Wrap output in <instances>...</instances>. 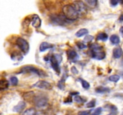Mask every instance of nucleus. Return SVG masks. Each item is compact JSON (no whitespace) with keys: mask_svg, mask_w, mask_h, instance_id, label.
<instances>
[{"mask_svg":"<svg viewBox=\"0 0 123 115\" xmlns=\"http://www.w3.org/2000/svg\"><path fill=\"white\" fill-rule=\"evenodd\" d=\"M62 13L64 16L70 20H75L80 17L79 13L73 4L65 5L62 7Z\"/></svg>","mask_w":123,"mask_h":115,"instance_id":"f257e3e1","label":"nucleus"},{"mask_svg":"<svg viewBox=\"0 0 123 115\" xmlns=\"http://www.w3.org/2000/svg\"><path fill=\"white\" fill-rule=\"evenodd\" d=\"M61 61H62V57L61 55H58V54H54L50 58L52 68L58 74H60V72H61L60 64Z\"/></svg>","mask_w":123,"mask_h":115,"instance_id":"f03ea898","label":"nucleus"},{"mask_svg":"<svg viewBox=\"0 0 123 115\" xmlns=\"http://www.w3.org/2000/svg\"><path fill=\"white\" fill-rule=\"evenodd\" d=\"M20 73H34V74L39 75L41 77H44V76H46V74L44 73V71L32 65H26L25 67H23L20 69Z\"/></svg>","mask_w":123,"mask_h":115,"instance_id":"7ed1b4c3","label":"nucleus"},{"mask_svg":"<svg viewBox=\"0 0 123 115\" xmlns=\"http://www.w3.org/2000/svg\"><path fill=\"white\" fill-rule=\"evenodd\" d=\"M16 44L24 54H27L30 50V44L24 38L19 37L16 41Z\"/></svg>","mask_w":123,"mask_h":115,"instance_id":"20e7f679","label":"nucleus"},{"mask_svg":"<svg viewBox=\"0 0 123 115\" xmlns=\"http://www.w3.org/2000/svg\"><path fill=\"white\" fill-rule=\"evenodd\" d=\"M35 105L38 108L44 107L48 104V99L43 95L35 96L33 98Z\"/></svg>","mask_w":123,"mask_h":115,"instance_id":"39448f33","label":"nucleus"},{"mask_svg":"<svg viewBox=\"0 0 123 115\" xmlns=\"http://www.w3.org/2000/svg\"><path fill=\"white\" fill-rule=\"evenodd\" d=\"M73 5L74 6L75 8H76L77 11L79 13V16L85 15L87 13V8H86V6L84 2L83 1H74L73 2Z\"/></svg>","mask_w":123,"mask_h":115,"instance_id":"423d86ee","label":"nucleus"},{"mask_svg":"<svg viewBox=\"0 0 123 115\" xmlns=\"http://www.w3.org/2000/svg\"><path fill=\"white\" fill-rule=\"evenodd\" d=\"M90 55L92 58L97 60H102L106 57V53L102 50H90Z\"/></svg>","mask_w":123,"mask_h":115,"instance_id":"0eeeda50","label":"nucleus"},{"mask_svg":"<svg viewBox=\"0 0 123 115\" xmlns=\"http://www.w3.org/2000/svg\"><path fill=\"white\" fill-rule=\"evenodd\" d=\"M32 87H38L40 89H50L52 86L50 83L44 80H39L37 81L36 83L32 85Z\"/></svg>","mask_w":123,"mask_h":115,"instance_id":"6e6552de","label":"nucleus"},{"mask_svg":"<svg viewBox=\"0 0 123 115\" xmlns=\"http://www.w3.org/2000/svg\"><path fill=\"white\" fill-rule=\"evenodd\" d=\"M31 23H32V25L33 27L36 28H38L40 27L41 24H42V20H41L40 18L37 14H33L31 17Z\"/></svg>","mask_w":123,"mask_h":115,"instance_id":"1a4fd4ad","label":"nucleus"},{"mask_svg":"<svg viewBox=\"0 0 123 115\" xmlns=\"http://www.w3.org/2000/svg\"><path fill=\"white\" fill-rule=\"evenodd\" d=\"M25 107H26V104H25V102L22 101L13 107V111H15V112L20 113L25 109Z\"/></svg>","mask_w":123,"mask_h":115,"instance_id":"9d476101","label":"nucleus"},{"mask_svg":"<svg viewBox=\"0 0 123 115\" xmlns=\"http://www.w3.org/2000/svg\"><path fill=\"white\" fill-rule=\"evenodd\" d=\"M54 45L52 44L51 43H48V42H43L40 45V52H44L48 49H50L53 48Z\"/></svg>","mask_w":123,"mask_h":115,"instance_id":"9b49d317","label":"nucleus"},{"mask_svg":"<svg viewBox=\"0 0 123 115\" xmlns=\"http://www.w3.org/2000/svg\"><path fill=\"white\" fill-rule=\"evenodd\" d=\"M67 55L68 59L72 60V61L76 60L78 58V55L77 54V53L74 50H71V49L67 50Z\"/></svg>","mask_w":123,"mask_h":115,"instance_id":"f8f14e48","label":"nucleus"},{"mask_svg":"<svg viewBox=\"0 0 123 115\" xmlns=\"http://www.w3.org/2000/svg\"><path fill=\"white\" fill-rule=\"evenodd\" d=\"M63 18L66 17H65L64 16L62 17V16H52L51 19L55 23L60 24V25H63V24L66 23L65 19H63Z\"/></svg>","mask_w":123,"mask_h":115,"instance_id":"ddd939ff","label":"nucleus"},{"mask_svg":"<svg viewBox=\"0 0 123 115\" xmlns=\"http://www.w3.org/2000/svg\"><path fill=\"white\" fill-rule=\"evenodd\" d=\"M11 59L14 61H20L22 60L23 56L20 54V52H14L11 55Z\"/></svg>","mask_w":123,"mask_h":115,"instance_id":"4468645a","label":"nucleus"},{"mask_svg":"<svg viewBox=\"0 0 123 115\" xmlns=\"http://www.w3.org/2000/svg\"><path fill=\"white\" fill-rule=\"evenodd\" d=\"M123 50L120 47H115V49L113 50V55H114V57L115 58L118 59L122 55Z\"/></svg>","mask_w":123,"mask_h":115,"instance_id":"2eb2a0df","label":"nucleus"},{"mask_svg":"<svg viewBox=\"0 0 123 115\" xmlns=\"http://www.w3.org/2000/svg\"><path fill=\"white\" fill-rule=\"evenodd\" d=\"M95 91L97 93H107V92H109L110 91V89L109 87H104V86H98V87H96L95 89Z\"/></svg>","mask_w":123,"mask_h":115,"instance_id":"dca6fc26","label":"nucleus"},{"mask_svg":"<svg viewBox=\"0 0 123 115\" xmlns=\"http://www.w3.org/2000/svg\"><path fill=\"white\" fill-rule=\"evenodd\" d=\"M9 82L6 79H1V80H0V89L2 91V90L8 88V86H9Z\"/></svg>","mask_w":123,"mask_h":115,"instance_id":"f3484780","label":"nucleus"},{"mask_svg":"<svg viewBox=\"0 0 123 115\" xmlns=\"http://www.w3.org/2000/svg\"><path fill=\"white\" fill-rule=\"evenodd\" d=\"M108 35L105 32H100L99 34H98V35H97V37H96L97 40L103 41H106L108 40Z\"/></svg>","mask_w":123,"mask_h":115,"instance_id":"a211bd4d","label":"nucleus"},{"mask_svg":"<svg viewBox=\"0 0 123 115\" xmlns=\"http://www.w3.org/2000/svg\"><path fill=\"white\" fill-rule=\"evenodd\" d=\"M84 3L85 4L86 7H89L90 8H95L97 6V1H96V0H87V1H85Z\"/></svg>","mask_w":123,"mask_h":115,"instance_id":"6ab92c4d","label":"nucleus"},{"mask_svg":"<svg viewBox=\"0 0 123 115\" xmlns=\"http://www.w3.org/2000/svg\"><path fill=\"white\" fill-rule=\"evenodd\" d=\"M110 41L113 44H118L120 43V39L117 35L113 34L111 36Z\"/></svg>","mask_w":123,"mask_h":115,"instance_id":"aec40b11","label":"nucleus"},{"mask_svg":"<svg viewBox=\"0 0 123 115\" xmlns=\"http://www.w3.org/2000/svg\"><path fill=\"white\" fill-rule=\"evenodd\" d=\"M88 33V31L87 29L86 28H82L79 29L78 32L76 33V36L77 37H81L82 36L85 35L87 34Z\"/></svg>","mask_w":123,"mask_h":115,"instance_id":"412c9836","label":"nucleus"},{"mask_svg":"<svg viewBox=\"0 0 123 115\" xmlns=\"http://www.w3.org/2000/svg\"><path fill=\"white\" fill-rule=\"evenodd\" d=\"M23 115H36V110L34 108H30L25 110Z\"/></svg>","mask_w":123,"mask_h":115,"instance_id":"4be33fe9","label":"nucleus"},{"mask_svg":"<svg viewBox=\"0 0 123 115\" xmlns=\"http://www.w3.org/2000/svg\"><path fill=\"white\" fill-rule=\"evenodd\" d=\"M79 80H80V82H81L82 86V87H84V89H88L90 88V85L87 81H86V80L82 79H79Z\"/></svg>","mask_w":123,"mask_h":115,"instance_id":"5701e85b","label":"nucleus"},{"mask_svg":"<svg viewBox=\"0 0 123 115\" xmlns=\"http://www.w3.org/2000/svg\"><path fill=\"white\" fill-rule=\"evenodd\" d=\"M74 100L78 103H84L86 101V99L79 95H74Z\"/></svg>","mask_w":123,"mask_h":115,"instance_id":"b1692460","label":"nucleus"},{"mask_svg":"<svg viewBox=\"0 0 123 115\" xmlns=\"http://www.w3.org/2000/svg\"><path fill=\"white\" fill-rule=\"evenodd\" d=\"M120 79V75H117V74H114V75H111V76L109 77V80H110V81H113V82H115V83L117 82Z\"/></svg>","mask_w":123,"mask_h":115,"instance_id":"393cba45","label":"nucleus"},{"mask_svg":"<svg viewBox=\"0 0 123 115\" xmlns=\"http://www.w3.org/2000/svg\"><path fill=\"white\" fill-rule=\"evenodd\" d=\"M10 83L12 86H16L18 84V78L16 77H14V76H12L11 77L10 79Z\"/></svg>","mask_w":123,"mask_h":115,"instance_id":"a878e982","label":"nucleus"},{"mask_svg":"<svg viewBox=\"0 0 123 115\" xmlns=\"http://www.w3.org/2000/svg\"><path fill=\"white\" fill-rule=\"evenodd\" d=\"M110 109H111V115H116L118 113V109L117 108L116 106L114 105H111L110 106Z\"/></svg>","mask_w":123,"mask_h":115,"instance_id":"bb28decb","label":"nucleus"},{"mask_svg":"<svg viewBox=\"0 0 123 115\" xmlns=\"http://www.w3.org/2000/svg\"><path fill=\"white\" fill-rule=\"evenodd\" d=\"M96 101L95 99H92L91 101H90L89 103H88L86 104V107L88 108H92L96 105Z\"/></svg>","mask_w":123,"mask_h":115,"instance_id":"cd10ccee","label":"nucleus"},{"mask_svg":"<svg viewBox=\"0 0 123 115\" xmlns=\"http://www.w3.org/2000/svg\"><path fill=\"white\" fill-rule=\"evenodd\" d=\"M76 46L78 47V48L80 49H84L86 48V45H85L84 43H83L81 41L76 42Z\"/></svg>","mask_w":123,"mask_h":115,"instance_id":"c85d7f7f","label":"nucleus"},{"mask_svg":"<svg viewBox=\"0 0 123 115\" xmlns=\"http://www.w3.org/2000/svg\"><path fill=\"white\" fill-rule=\"evenodd\" d=\"M102 109L101 107H98L94 110V111H93L91 115H100L101 113H102Z\"/></svg>","mask_w":123,"mask_h":115,"instance_id":"c756f323","label":"nucleus"},{"mask_svg":"<svg viewBox=\"0 0 123 115\" xmlns=\"http://www.w3.org/2000/svg\"><path fill=\"white\" fill-rule=\"evenodd\" d=\"M93 39H94L93 36L90 35H87L84 38V40L85 42H87V43H88V42H91Z\"/></svg>","mask_w":123,"mask_h":115,"instance_id":"7c9ffc66","label":"nucleus"},{"mask_svg":"<svg viewBox=\"0 0 123 115\" xmlns=\"http://www.w3.org/2000/svg\"><path fill=\"white\" fill-rule=\"evenodd\" d=\"M91 111H88V110H85V111H79L78 115H90Z\"/></svg>","mask_w":123,"mask_h":115,"instance_id":"2f4dec72","label":"nucleus"},{"mask_svg":"<svg viewBox=\"0 0 123 115\" xmlns=\"http://www.w3.org/2000/svg\"><path fill=\"white\" fill-rule=\"evenodd\" d=\"M71 71H72V73L74 74H78L79 73V71L75 67H72L71 68Z\"/></svg>","mask_w":123,"mask_h":115,"instance_id":"473e14b6","label":"nucleus"},{"mask_svg":"<svg viewBox=\"0 0 123 115\" xmlns=\"http://www.w3.org/2000/svg\"><path fill=\"white\" fill-rule=\"evenodd\" d=\"M110 4L112 6H116L118 4V1H114V0H112L110 1Z\"/></svg>","mask_w":123,"mask_h":115,"instance_id":"72a5a7b5","label":"nucleus"},{"mask_svg":"<svg viewBox=\"0 0 123 115\" xmlns=\"http://www.w3.org/2000/svg\"><path fill=\"white\" fill-rule=\"evenodd\" d=\"M120 32L121 34L122 37H123V26H121L120 29Z\"/></svg>","mask_w":123,"mask_h":115,"instance_id":"f704fd0d","label":"nucleus"},{"mask_svg":"<svg viewBox=\"0 0 123 115\" xmlns=\"http://www.w3.org/2000/svg\"><path fill=\"white\" fill-rule=\"evenodd\" d=\"M120 20H121V21H122V20H123V14H122V15H121V16H120Z\"/></svg>","mask_w":123,"mask_h":115,"instance_id":"c9c22d12","label":"nucleus"},{"mask_svg":"<svg viewBox=\"0 0 123 115\" xmlns=\"http://www.w3.org/2000/svg\"><path fill=\"white\" fill-rule=\"evenodd\" d=\"M121 75H122L123 77V71H122V72H121Z\"/></svg>","mask_w":123,"mask_h":115,"instance_id":"e433bc0d","label":"nucleus"},{"mask_svg":"<svg viewBox=\"0 0 123 115\" xmlns=\"http://www.w3.org/2000/svg\"><path fill=\"white\" fill-rule=\"evenodd\" d=\"M112 115L111 114H109V115Z\"/></svg>","mask_w":123,"mask_h":115,"instance_id":"4c0bfd02","label":"nucleus"}]
</instances>
